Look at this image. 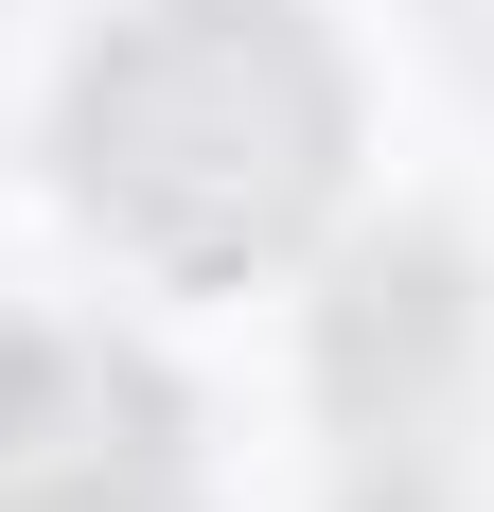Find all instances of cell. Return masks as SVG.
Segmentation results:
<instances>
[{
  "instance_id": "obj_1",
  "label": "cell",
  "mask_w": 494,
  "mask_h": 512,
  "mask_svg": "<svg viewBox=\"0 0 494 512\" xmlns=\"http://www.w3.org/2000/svg\"><path fill=\"white\" fill-rule=\"evenodd\" d=\"M336 159H353V106L300 0H142L71 71V195L195 283L283 265L336 195Z\"/></svg>"
},
{
  "instance_id": "obj_2",
  "label": "cell",
  "mask_w": 494,
  "mask_h": 512,
  "mask_svg": "<svg viewBox=\"0 0 494 512\" xmlns=\"http://www.w3.org/2000/svg\"><path fill=\"white\" fill-rule=\"evenodd\" d=\"M0 512H177V389L124 336H0Z\"/></svg>"
},
{
  "instance_id": "obj_3",
  "label": "cell",
  "mask_w": 494,
  "mask_h": 512,
  "mask_svg": "<svg viewBox=\"0 0 494 512\" xmlns=\"http://www.w3.org/2000/svg\"><path fill=\"white\" fill-rule=\"evenodd\" d=\"M442 336H459V265L442 248H406V265H353V301H336V407H371V389H424L442 371Z\"/></svg>"
}]
</instances>
